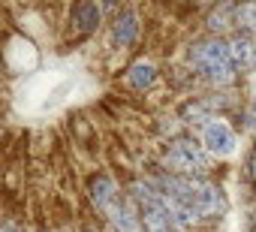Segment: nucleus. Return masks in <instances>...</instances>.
I'll list each match as a JSON object with an SVG mask.
<instances>
[{"instance_id":"11","label":"nucleus","mask_w":256,"mask_h":232,"mask_svg":"<svg viewBox=\"0 0 256 232\" xmlns=\"http://www.w3.org/2000/svg\"><path fill=\"white\" fill-rule=\"evenodd\" d=\"M247 172H250V178L256 181V148L247 154Z\"/></svg>"},{"instance_id":"13","label":"nucleus","mask_w":256,"mask_h":232,"mask_svg":"<svg viewBox=\"0 0 256 232\" xmlns=\"http://www.w3.org/2000/svg\"><path fill=\"white\" fill-rule=\"evenodd\" d=\"M84 232H96V229H94V226H88V229H84Z\"/></svg>"},{"instance_id":"3","label":"nucleus","mask_w":256,"mask_h":232,"mask_svg":"<svg viewBox=\"0 0 256 232\" xmlns=\"http://www.w3.org/2000/svg\"><path fill=\"white\" fill-rule=\"evenodd\" d=\"M88 196H90L94 208H96L106 220H112L126 202H130V199H126V193H120L118 181H114L112 175H106V172L90 175V181H88Z\"/></svg>"},{"instance_id":"12","label":"nucleus","mask_w":256,"mask_h":232,"mask_svg":"<svg viewBox=\"0 0 256 232\" xmlns=\"http://www.w3.org/2000/svg\"><path fill=\"white\" fill-rule=\"evenodd\" d=\"M250 118L256 121V96H253V106H250Z\"/></svg>"},{"instance_id":"2","label":"nucleus","mask_w":256,"mask_h":232,"mask_svg":"<svg viewBox=\"0 0 256 232\" xmlns=\"http://www.w3.org/2000/svg\"><path fill=\"white\" fill-rule=\"evenodd\" d=\"M166 172L169 175H184V178H205L208 172V157L202 145L193 136H175L163 154Z\"/></svg>"},{"instance_id":"9","label":"nucleus","mask_w":256,"mask_h":232,"mask_svg":"<svg viewBox=\"0 0 256 232\" xmlns=\"http://www.w3.org/2000/svg\"><path fill=\"white\" fill-rule=\"evenodd\" d=\"M235 28H238V36H247V40L256 36V4L235 6Z\"/></svg>"},{"instance_id":"6","label":"nucleus","mask_w":256,"mask_h":232,"mask_svg":"<svg viewBox=\"0 0 256 232\" xmlns=\"http://www.w3.org/2000/svg\"><path fill=\"white\" fill-rule=\"evenodd\" d=\"M70 24L82 34H94L102 24V10L96 4H90V0H82V4H76L70 10Z\"/></svg>"},{"instance_id":"10","label":"nucleus","mask_w":256,"mask_h":232,"mask_svg":"<svg viewBox=\"0 0 256 232\" xmlns=\"http://www.w3.org/2000/svg\"><path fill=\"white\" fill-rule=\"evenodd\" d=\"M229 60H232L235 70L241 72V66L253 60V40H247V36H235V40L229 42Z\"/></svg>"},{"instance_id":"1","label":"nucleus","mask_w":256,"mask_h":232,"mask_svg":"<svg viewBox=\"0 0 256 232\" xmlns=\"http://www.w3.org/2000/svg\"><path fill=\"white\" fill-rule=\"evenodd\" d=\"M193 70L211 82L214 88H229L238 82V70L235 64L229 60V42L223 36H199L190 42V52H187Z\"/></svg>"},{"instance_id":"8","label":"nucleus","mask_w":256,"mask_h":232,"mask_svg":"<svg viewBox=\"0 0 256 232\" xmlns=\"http://www.w3.org/2000/svg\"><path fill=\"white\" fill-rule=\"evenodd\" d=\"M126 82L133 84V90H148V88H154V82H157V66L148 64V60H139V64L130 66Z\"/></svg>"},{"instance_id":"5","label":"nucleus","mask_w":256,"mask_h":232,"mask_svg":"<svg viewBox=\"0 0 256 232\" xmlns=\"http://www.w3.org/2000/svg\"><path fill=\"white\" fill-rule=\"evenodd\" d=\"M136 36H139V18H136V12H130V10L118 12V18L112 22V46L114 48H130L136 42Z\"/></svg>"},{"instance_id":"7","label":"nucleus","mask_w":256,"mask_h":232,"mask_svg":"<svg viewBox=\"0 0 256 232\" xmlns=\"http://www.w3.org/2000/svg\"><path fill=\"white\" fill-rule=\"evenodd\" d=\"M235 24V6L232 4H220V6H214L211 12H208V18H205V28H208V36H220L226 28H232Z\"/></svg>"},{"instance_id":"4","label":"nucleus","mask_w":256,"mask_h":232,"mask_svg":"<svg viewBox=\"0 0 256 232\" xmlns=\"http://www.w3.org/2000/svg\"><path fill=\"white\" fill-rule=\"evenodd\" d=\"M235 133L229 130V124L223 121H208L205 124V133H202V148L214 157H229L235 151Z\"/></svg>"}]
</instances>
